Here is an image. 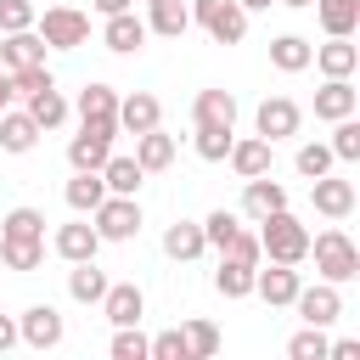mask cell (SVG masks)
Masks as SVG:
<instances>
[{
	"mask_svg": "<svg viewBox=\"0 0 360 360\" xmlns=\"http://www.w3.org/2000/svg\"><path fill=\"white\" fill-rule=\"evenodd\" d=\"M259 253L270 264H304L309 259V231L298 225V214L276 208L270 219H259Z\"/></svg>",
	"mask_w": 360,
	"mask_h": 360,
	"instance_id": "obj_1",
	"label": "cell"
},
{
	"mask_svg": "<svg viewBox=\"0 0 360 360\" xmlns=\"http://www.w3.org/2000/svg\"><path fill=\"white\" fill-rule=\"evenodd\" d=\"M309 253H315L321 281H332V287H343V281H354V276H360V248L349 242V231H343V225H326L321 236H309Z\"/></svg>",
	"mask_w": 360,
	"mask_h": 360,
	"instance_id": "obj_2",
	"label": "cell"
},
{
	"mask_svg": "<svg viewBox=\"0 0 360 360\" xmlns=\"http://www.w3.org/2000/svg\"><path fill=\"white\" fill-rule=\"evenodd\" d=\"M191 22H197L214 45H242V34H248L242 0H191Z\"/></svg>",
	"mask_w": 360,
	"mask_h": 360,
	"instance_id": "obj_3",
	"label": "cell"
},
{
	"mask_svg": "<svg viewBox=\"0 0 360 360\" xmlns=\"http://www.w3.org/2000/svg\"><path fill=\"white\" fill-rule=\"evenodd\" d=\"M34 34L45 39V51H79L90 39V17L79 6H45V17H34Z\"/></svg>",
	"mask_w": 360,
	"mask_h": 360,
	"instance_id": "obj_4",
	"label": "cell"
},
{
	"mask_svg": "<svg viewBox=\"0 0 360 360\" xmlns=\"http://www.w3.org/2000/svg\"><path fill=\"white\" fill-rule=\"evenodd\" d=\"M118 141V118H79V135L68 141V163L73 169H101L112 158Z\"/></svg>",
	"mask_w": 360,
	"mask_h": 360,
	"instance_id": "obj_5",
	"label": "cell"
},
{
	"mask_svg": "<svg viewBox=\"0 0 360 360\" xmlns=\"http://www.w3.org/2000/svg\"><path fill=\"white\" fill-rule=\"evenodd\" d=\"M90 219H96V236H101V242H135V236H141V202H135V197L107 191V197L90 208Z\"/></svg>",
	"mask_w": 360,
	"mask_h": 360,
	"instance_id": "obj_6",
	"label": "cell"
},
{
	"mask_svg": "<svg viewBox=\"0 0 360 360\" xmlns=\"http://www.w3.org/2000/svg\"><path fill=\"white\" fill-rule=\"evenodd\" d=\"M68 338V326H62V315L51 309V304H28L22 315H17V343H28V349H56Z\"/></svg>",
	"mask_w": 360,
	"mask_h": 360,
	"instance_id": "obj_7",
	"label": "cell"
},
{
	"mask_svg": "<svg viewBox=\"0 0 360 360\" xmlns=\"http://www.w3.org/2000/svg\"><path fill=\"white\" fill-rule=\"evenodd\" d=\"M298 124H304V112H298L292 96H264L259 112H253V129L264 141H287V135H298Z\"/></svg>",
	"mask_w": 360,
	"mask_h": 360,
	"instance_id": "obj_8",
	"label": "cell"
},
{
	"mask_svg": "<svg viewBox=\"0 0 360 360\" xmlns=\"http://www.w3.org/2000/svg\"><path fill=\"white\" fill-rule=\"evenodd\" d=\"M309 202H315V214H326V219H349L354 214V180H343V174H321V180H309Z\"/></svg>",
	"mask_w": 360,
	"mask_h": 360,
	"instance_id": "obj_9",
	"label": "cell"
},
{
	"mask_svg": "<svg viewBox=\"0 0 360 360\" xmlns=\"http://www.w3.org/2000/svg\"><path fill=\"white\" fill-rule=\"evenodd\" d=\"M292 309L304 315V326H332V321L343 315V292H338L332 281H315V287H298Z\"/></svg>",
	"mask_w": 360,
	"mask_h": 360,
	"instance_id": "obj_10",
	"label": "cell"
},
{
	"mask_svg": "<svg viewBox=\"0 0 360 360\" xmlns=\"http://www.w3.org/2000/svg\"><path fill=\"white\" fill-rule=\"evenodd\" d=\"M158 124H163V101H158L152 90L118 96V129H124V135H146V129H158Z\"/></svg>",
	"mask_w": 360,
	"mask_h": 360,
	"instance_id": "obj_11",
	"label": "cell"
},
{
	"mask_svg": "<svg viewBox=\"0 0 360 360\" xmlns=\"http://www.w3.org/2000/svg\"><path fill=\"white\" fill-rule=\"evenodd\" d=\"M225 163L236 169V180H253V174H270V163H276V141H264V135H242V141H231V152H225Z\"/></svg>",
	"mask_w": 360,
	"mask_h": 360,
	"instance_id": "obj_12",
	"label": "cell"
},
{
	"mask_svg": "<svg viewBox=\"0 0 360 360\" xmlns=\"http://www.w3.org/2000/svg\"><path fill=\"white\" fill-rule=\"evenodd\" d=\"M276 208H287V186L281 180H270V174H253V180H242V219H270Z\"/></svg>",
	"mask_w": 360,
	"mask_h": 360,
	"instance_id": "obj_13",
	"label": "cell"
},
{
	"mask_svg": "<svg viewBox=\"0 0 360 360\" xmlns=\"http://www.w3.org/2000/svg\"><path fill=\"white\" fill-rule=\"evenodd\" d=\"M101 315H107L112 326H141V315H146V292H141L135 281H107V292H101Z\"/></svg>",
	"mask_w": 360,
	"mask_h": 360,
	"instance_id": "obj_14",
	"label": "cell"
},
{
	"mask_svg": "<svg viewBox=\"0 0 360 360\" xmlns=\"http://www.w3.org/2000/svg\"><path fill=\"white\" fill-rule=\"evenodd\" d=\"M309 62H315L326 79H354V68H360V45H349L343 34H326V45H315Z\"/></svg>",
	"mask_w": 360,
	"mask_h": 360,
	"instance_id": "obj_15",
	"label": "cell"
},
{
	"mask_svg": "<svg viewBox=\"0 0 360 360\" xmlns=\"http://www.w3.org/2000/svg\"><path fill=\"white\" fill-rule=\"evenodd\" d=\"M191 124L197 129H236V96L231 90H197Z\"/></svg>",
	"mask_w": 360,
	"mask_h": 360,
	"instance_id": "obj_16",
	"label": "cell"
},
{
	"mask_svg": "<svg viewBox=\"0 0 360 360\" xmlns=\"http://www.w3.org/2000/svg\"><path fill=\"white\" fill-rule=\"evenodd\" d=\"M51 248H56V259L79 264V259H96V253H101V236H96V225H90V219H73V225H56Z\"/></svg>",
	"mask_w": 360,
	"mask_h": 360,
	"instance_id": "obj_17",
	"label": "cell"
},
{
	"mask_svg": "<svg viewBox=\"0 0 360 360\" xmlns=\"http://www.w3.org/2000/svg\"><path fill=\"white\" fill-rule=\"evenodd\" d=\"M298 264H270V270H253V292L270 304V309H281V304H292L298 298Z\"/></svg>",
	"mask_w": 360,
	"mask_h": 360,
	"instance_id": "obj_18",
	"label": "cell"
},
{
	"mask_svg": "<svg viewBox=\"0 0 360 360\" xmlns=\"http://www.w3.org/2000/svg\"><path fill=\"white\" fill-rule=\"evenodd\" d=\"M39 124L28 118V107H6L0 112V152H11V158H22V152H34L39 146Z\"/></svg>",
	"mask_w": 360,
	"mask_h": 360,
	"instance_id": "obj_19",
	"label": "cell"
},
{
	"mask_svg": "<svg viewBox=\"0 0 360 360\" xmlns=\"http://www.w3.org/2000/svg\"><path fill=\"white\" fill-rule=\"evenodd\" d=\"M101 45H107V51H118V56L141 51V45H146V17H135V6H129V11H112V17H107V28H101Z\"/></svg>",
	"mask_w": 360,
	"mask_h": 360,
	"instance_id": "obj_20",
	"label": "cell"
},
{
	"mask_svg": "<svg viewBox=\"0 0 360 360\" xmlns=\"http://www.w3.org/2000/svg\"><path fill=\"white\" fill-rule=\"evenodd\" d=\"M34 62H45V39H39L34 28H17V34H6V39H0V68H6V73L34 68Z\"/></svg>",
	"mask_w": 360,
	"mask_h": 360,
	"instance_id": "obj_21",
	"label": "cell"
},
{
	"mask_svg": "<svg viewBox=\"0 0 360 360\" xmlns=\"http://www.w3.org/2000/svg\"><path fill=\"white\" fill-rule=\"evenodd\" d=\"M354 107H360V90H354L349 79H326V84L315 90V118H326V124L349 118Z\"/></svg>",
	"mask_w": 360,
	"mask_h": 360,
	"instance_id": "obj_22",
	"label": "cell"
},
{
	"mask_svg": "<svg viewBox=\"0 0 360 360\" xmlns=\"http://www.w3.org/2000/svg\"><path fill=\"white\" fill-rule=\"evenodd\" d=\"M135 163H141L146 174H163V169L174 163V135H163V124L146 129V135H135Z\"/></svg>",
	"mask_w": 360,
	"mask_h": 360,
	"instance_id": "obj_23",
	"label": "cell"
},
{
	"mask_svg": "<svg viewBox=\"0 0 360 360\" xmlns=\"http://www.w3.org/2000/svg\"><path fill=\"white\" fill-rule=\"evenodd\" d=\"M202 248H208V242H202V225H197V219H174V225L163 231V253L180 259V264L202 259Z\"/></svg>",
	"mask_w": 360,
	"mask_h": 360,
	"instance_id": "obj_24",
	"label": "cell"
},
{
	"mask_svg": "<svg viewBox=\"0 0 360 360\" xmlns=\"http://www.w3.org/2000/svg\"><path fill=\"white\" fill-rule=\"evenodd\" d=\"M0 264L6 270H39L45 264V236H0Z\"/></svg>",
	"mask_w": 360,
	"mask_h": 360,
	"instance_id": "obj_25",
	"label": "cell"
},
{
	"mask_svg": "<svg viewBox=\"0 0 360 360\" xmlns=\"http://www.w3.org/2000/svg\"><path fill=\"white\" fill-rule=\"evenodd\" d=\"M68 112H73V107H68V96H62L56 84H45V90H34V96H28V118H34L39 129H62V124H68Z\"/></svg>",
	"mask_w": 360,
	"mask_h": 360,
	"instance_id": "obj_26",
	"label": "cell"
},
{
	"mask_svg": "<svg viewBox=\"0 0 360 360\" xmlns=\"http://www.w3.org/2000/svg\"><path fill=\"white\" fill-rule=\"evenodd\" d=\"M101 186L118 191V197H135V191L146 186V169H141L135 158H118V152H112V158L101 163Z\"/></svg>",
	"mask_w": 360,
	"mask_h": 360,
	"instance_id": "obj_27",
	"label": "cell"
},
{
	"mask_svg": "<svg viewBox=\"0 0 360 360\" xmlns=\"http://www.w3.org/2000/svg\"><path fill=\"white\" fill-rule=\"evenodd\" d=\"M62 197H68V208H73V214H90V208L107 197V186H101V169H73V180L62 186Z\"/></svg>",
	"mask_w": 360,
	"mask_h": 360,
	"instance_id": "obj_28",
	"label": "cell"
},
{
	"mask_svg": "<svg viewBox=\"0 0 360 360\" xmlns=\"http://www.w3.org/2000/svg\"><path fill=\"white\" fill-rule=\"evenodd\" d=\"M101 292H107V270H96V259H79L68 270V298L73 304H101Z\"/></svg>",
	"mask_w": 360,
	"mask_h": 360,
	"instance_id": "obj_29",
	"label": "cell"
},
{
	"mask_svg": "<svg viewBox=\"0 0 360 360\" xmlns=\"http://www.w3.org/2000/svg\"><path fill=\"white\" fill-rule=\"evenodd\" d=\"M191 28V6L186 0H152V17H146V34H163V39H180Z\"/></svg>",
	"mask_w": 360,
	"mask_h": 360,
	"instance_id": "obj_30",
	"label": "cell"
},
{
	"mask_svg": "<svg viewBox=\"0 0 360 360\" xmlns=\"http://www.w3.org/2000/svg\"><path fill=\"white\" fill-rule=\"evenodd\" d=\"M309 51H315V45H309L304 34H276V39H270V68L304 73V68H309Z\"/></svg>",
	"mask_w": 360,
	"mask_h": 360,
	"instance_id": "obj_31",
	"label": "cell"
},
{
	"mask_svg": "<svg viewBox=\"0 0 360 360\" xmlns=\"http://www.w3.org/2000/svg\"><path fill=\"white\" fill-rule=\"evenodd\" d=\"M315 17H321L326 34L354 39V28H360V0H315Z\"/></svg>",
	"mask_w": 360,
	"mask_h": 360,
	"instance_id": "obj_32",
	"label": "cell"
},
{
	"mask_svg": "<svg viewBox=\"0 0 360 360\" xmlns=\"http://www.w3.org/2000/svg\"><path fill=\"white\" fill-rule=\"evenodd\" d=\"M79 118H118V90L112 84H84L79 101H73Z\"/></svg>",
	"mask_w": 360,
	"mask_h": 360,
	"instance_id": "obj_33",
	"label": "cell"
},
{
	"mask_svg": "<svg viewBox=\"0 0 360 360\" xmlns=\"http://www.w3.org/2000/svg\"><path fill=\"white\" fill-rule=\"evenodd\" d=\"M214 292H219V298H248V292H253V264L219 259V270H214Z\"/></svg>",
	"mask_w": 360,
	"mask_h": 360,
	"instance_id": "obj_34",
	"label": "cell"
},
{
	"mask_svg": "<svg viewBox=\"0 0 360 360\" xmlns=\"http://www.w3.org/2000/svg\"><path fill=\"white\" fill-rule=\"evenodd\" d=\"M326 146H332V158H338V163H354V158H360V118H354V112H349V118H338Z\"/></svg>",
	"mask_w": 360,
	"mask_h": 360,
	"instance_id": "obj_35",
	"label": "cell"
},
{
	"mask_svg": "<svg viewBox=\"0 0 360 360\" xmlns=\"http://www.w3.org/2000/svg\"><path fill=\"white\" fill-rule=\"evenodd\" d=\"M180 338H186L191 360H208V354H219V326H214V321H186V326H180Z\"/></svg>",
	"mask_w": 360,
	"mask_h": 360,
	"instance_id": "obj_36",
	"label": "cell"
},
{
	"mask_svg": "<svg viewBox=\"0 0 360 360\" xmlns=\"http://www.w3.org/2000/svg\"><path fill=\"white\" fill-rule=\"evenodd\" d=\"M292 163H298V174H304V180H321V174H326L338 158H332V146H326V141H304Z\"/></svg>",
	"mask_w": 360,
	"mask_h": 360,
	"instance_id": "obj_37",
	"label": "cell"
},
{
	"mask_svg": "<svg viewBox=\"0 0 360 360\" xmlns=\"http://www.w3.org/2000/svg\"><path fill=\"white\" fill-rule=\"evenodd\" d=\"M326 343H332L326 326H304V332L287 338V354H292V360H326Z\"/></svg>",
	"mask_w": 360,
	"mask_h": 360,
	"instance_id": "obj_38",
	"label": "cell"
},
{
	"mask_svg": "<svg viewBox=\"0 0 360 360\" xmlns=\"http://www.w3.org/2000/svg\"><path fill=\"white\" fill-rule=\"evenodd\" d=\"M6 84H11V96H22V101H28L34 90H45V84H56V79H51V68H45V62H34V68L6 73Z\"/></svg>",
	"mask_w": 360,
	"mask_h": 360,
	"instance_id": "obj_39",
	"label": "cell"
},
{
	"mask_svg": "<svg viewBox=\"0 0 360 360\" xmlns=\"http://www.w3.org/2000/svg\"><path fill=\"white\" fill-rule=\"evenodd\" d=\"M236 225H242V214H231V208H214V214L202 219V242H208V248H225V242L236 236Z\"/></svg>",
	"mask_w": 360,
	"mask_h": 360,
	"instance_id": "obj_40",
	"label": "cell"
},
{
	"mask_svg": "<svg viewBox=\"0 0 360 360\" xmlns=\"http://www.w3.org/2000/svg\"><path fill=\"white\" fill-rule=\"evenodd\" d=\"M0 236H45V214L39 208H11L0 219Z\"/></svg>",
	"mask_w": 360,
	"mask_h": 360,
	"instance_id": "obj_41",
	"label": "cell"
},
{
	"mask_svg": "<svg viewBox=\"0 0 360 360\" xmlns=\"http://www.w3.org/2000/svg\"><path fill=\"white\" fill-rule=\"evenodd\" d=\"M219 259H236V264H253V270H259V259H264V253H259V231H242V225H236V236L219 248Z\"/></svg>",
	"mask_w": 360,
	"mask_h": 360,
	"instance_id": "obj_42",
	"label": "cell"
},
{
	"mask_svg": "<svg viewBox=\"0 0 360 360\" xmlns=\"http://www.w3.org/2000/svg\"><path fill=\"white\" fill-rule=\"evenodd\" d=\"M231 141H236V129H197V158L202 163H225Z\"/></svg>",
	"mask_w": 360,
	"mask_h": 360,
	"instance_id": "obj_43",
	"label": "cell"
},
{
	"mask_svg": "<svg viewBox=\"0 0 360 360\" xmlns=\"http://www.w3.org/2000/svg\"><path fill=\"white\" fill-rule=\"evenodd\" d=\"M146 360H191V349H186L180 326H174V332H158V338H146Z\"/></svg>",
	"mask_w": 360,
	"mask_h": 360,
	"instance_id": "obj_44",
	"label": "cell"
},
{
	"mask_svg": "<svg viewBox=\"0 0 360 360\" xmlns=\"http://www.w3.org/2000/svg\"><path fill=\"white\" fill-rule=\"evenodd\" d=\"M39 6L34 0H0V34H17V28H34Z\"/></svg>",
	"mask_w": 360,
	"mask_h": 360,
	"instance_id": "obj_45",
	"label": "cell"
},
{
	"mask_svg": "<svg viewBox=\"0 0 360 360\" xmlns=\"http://www.w3.org/2000/svg\"><path fill=\"white\" fill-rule=\"evenodd\" d=\"M112 360H146L141 326H112Z\"/></svg>",
	"mask_w": 360,
	"mask_h": 360,
	"instance_id": "obj_46",
	"label": "cell"
},
{
	"mask_svg": "<svg viewBox=\"0 0 360 360\" xmlns=\"http://www.w3.org/2000/svg\"><path fill=\"white\" fill-rule=\"evenodd\" d=\"M326 360H360V343L354 338H338V343H326Z\"/></svg>",
	"mask_w": 360,
	"mask_h": 360,
	"instance_id": "obj_47",
	"label": "cell"
},
{
	"mask_svg": "<svg viewBox=\"0 0 360 360\" xmlns=\"http://www.w3.org/2000/svg\"><path fill=\"white\" fill-rule=\"evenodd\" d=\"M6 349H17V321H11V315H0V354H6Z\"/></svg>",
	"mask_w": 360,
	"mask_h": 360,
	"instance_id": "obj_48",
	"label": "cell"
},
{
	"mask_svg": "<svg viewBox=\"0 0 360 360\" xmlns=\"http://www.w3.org/2000/svg\"><path fill=\"white\" fill-rule=\"evenodd\" d=\"M90 6H96V11H101V17H112V11H129V6H135V0H90Z\"/></svg>",
	"mask_w": 360,
	"mask_h": 360,
	"instance_id": "obj_49",
	"label": "cell"
},
{
	"mask_svg": "<svg viewBox=\"0 0 360 360\" xmlns=\"http://www.w3.org/2000/svg\"><path fill=\"white\" fill-rule=\"evenodd\" d=\"M11 107V84H6V73H0V112Z\"/></svg>",
	"mask_w": 360,
	"mask_h": 360,
	"instance_id": "obj_50",
	"label": "cell"
},
{
	"mask_svg": "<svg viewBox=\"0 0 360 360\" xmlns=\"http://www.w3.org/2000/svg\"><path fill=\"white\" fill-rule=\"evenodd\" d=\"M276 6H292V11H304V6H315V0H276Z\"/></svg>",
	"mask_w": 360,
	"mask_h": 360,
	"instance_id": "obj_51",
	"label": "cell"
},
{
	"mask_svg": "<svg viewBox=\"0 0 360 360\" xmlns=\"http://www.w3.org/2000/svg\"><path fill=\"white\" fill-rule=\"evenodd\" d=\"M264 6H270V0H242V11H264Z\"/></svg>",
	"mask_w": 360,
	"mask_h": 360,
	"instance_id": "obj_52",
	"label": "cell"
},
{
	"mask_svg": "<svg viewBox=\"0 0 360 360\" xmlns=\"http://www.w3.org/2000/svg\"><path fill=\"white\" fill-rule=\"evenodd\" d=\"M146 6H152V0H146Z\"/></svg>",
	"mask_w": 360,
	"mask_h": 360,
	"instance_id": "obj_53",
	"label": "cell"
},
{
	"mask_svg": "<svg viewBox=\"0 0 360 360\" xmlns=\"http://www.w3.org/2000/svg\"><path fill=\"white\" fill-rule=\"evenodd\" d=\"M0 73H6V68H0Z\"/></svg>",
	"mask_w": 360,
	"mask_h": 360,
	"instance_id": "obj_54",
	"label": "cell"
}]
</instances>
